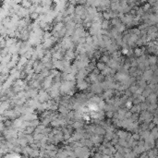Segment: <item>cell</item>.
Wrapping results in <instances>:
<instances>
[{
  "label": "cell",
  "mask_w": 158,
  "mask_h": 158,
  "mask_svg": "<svg viewBox=\"0 0 158 158\" xmlns=\"http://www.w3.org/2000/svg\"><path fill=\"white\" fill-rule=\"evenodd\" d=\"M106 63H104V62H102V61H100V62H96V68H98V70L101 71V70H103L104 68H106Z\"/></svg>",
  "instance_id": "obj_5"
},
{
  "label": "cell",
  "mask_w": 158,
  "mask_h": 158,
  "mask_svg": "<svg viewBox=\"0 0 158 158\" xmlns=\"http://www.w3.org/2000/svg\"><path fill=\"white\" fill-rule=\"evenodd\" d=\"M71 126L74 129H82L84 128V124L83 122H81L80 120H77L71 123Z\"/></svg>",
  "instance_id": "obj_2"
},
{
  "label": "cell",
  "mask_w": 158,
  "mask_h": 158,
  "mask_svg": "<svg viewBox=\"0 0 158 158\" xmlns=\"http://www.w3.org/2000/svg\"><path fill=\"white\" fill-rule=\"evenodd\" d=\"M41 1H42V0H31L32 4H33V5H40Z\"/></svg>",
  "instance_id": "obj_8"
},
{
  "label": "cell",
  "mask_w": 158,
  "mask_h": 158,
  "mask_svg": "<svg viewBox=\"0 0 158 158\" xmlns=\"http://www.w3.org/2000/svg\"><path fill=\"white\" fill-rule=\"evenodd\" d=\"M20 6H22V8H25V9H29L30 6L32 5V2H31V0H22V2H20Z\"/></svg>",
  "instance_id": "obj_4"
},
{
  "label": "cell",
  "mask_w": 158,
  "mask_h": 158,
  "mask_svg": "<svg viewBox=\"0 0 158 158\" xmlns=\"http://www.w3.org/2000/svg\"><path fill=\"white\" fill-rule=\"evenodd\" d=\"M51 1H52V3H57L59 0H51Z\"/></svg>",
  "instance_id": "obj_10"
},
{
  "label": "cell",
  "mask_w": 158,
  "mask_h": 158,
  "mask_svg": "<svg viewBox=\"0 0 158 158\" xmlns=\"http://www.w3.org/2000/svg\"><path fill=\"white\" fill-rule=\"evenodd\" d=\"M65 27L64 23L62 22H56V25L54 26V31L53 32H59L60 30H62Z\"/></svg>",
  "instance_id": "obj_3"
},
{
  "label": "cell",
  "mask_w": 158,
  "mask_h": 158,
  "mask_svg": "<svg viewBox=\"0 0 158 158\" xmlns=\"http://www.w3.org/2000/svg\"><path fill=\"white\" fill-rule=\"evenodd\" d=\"M148 1H149L148 3H150L151 5H152V4H154V2H156V1H157V0H148Z\"/></svg>",
  "instance_id": "obj_9"
},
{
  "label": "cell",
  "mask_w": 158,
  "mask_h": 158,
  "mask_svg": "<svg viewBox=\"0 0 158 158\" xmlns=\"http://www.w3.org/2000/svg\"><path fill=\"white\" fill-rule=\"evenodd\" d=\"M150 132H151V134H152L153 136H154V138L155 139V140H157V138H158V132H157V128L156 127H154V129H152L150 130Z\"/></svg>",
  "instance_id": "obj_6"
},
{
  "label": "cell",
  "mask_w": 158,
  "mask_h": 158,
  "mask_svg": "<svg viewBox=\"0 0 158 158\" xmlns=\"http://www.w3.org/2000/svg\"><path fill=\"white\" fill-rule=\"evenodd\" d=\"M76 87L79 89L80 91H85L86 89L89 87V83L84 80V79H78L77 80V84Z\"/></svg>",
  "instance_id": "obj_1"
},
{
  "label": "cell",
  "mask_w": 158,
  "mask_h": 158,
  "mask_svg": "<svg viewBox=\"0 0 158 158\" xmlns=\"http://www.w3.org/2000/svg\"><path fill=\"white\" fill-rule=\"evenodd\" d=\"M39 15L40 14H38V13H36V12H32L30 14V18H31L32 20H35L39 18Z\"/></svg>",
  "instance_id": "obj_7"
}]
</instances>
